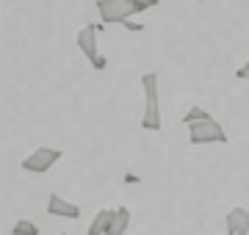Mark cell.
I'll list each match as a JSON object with an SVG mask.
<instances>
[{"label": "cell", "mask_w": 249, "mask_h": 235, "mask_svg": "<svg viewBox=\"0 0 249 235\" xmlns=\"http://www.w3.org/2000/svg\"><path fill=\"white\" fill-rule=\"evenodd\" d=\"M235 78H238V81H247V83H249V61L241 67L238 72H235Z\"/></svg>", "instance_id": "5bb4252c"}, {"label": "cell", "mask_w": 249, "mask_h": 235, "mask_svg": "<svg viewBox=\"0 0 249 235\" xmlns=\"http://www.w3.org/2000/svg\"><path fill=\"white\" fill-rule=\"evenodd\" d=\"M47 213L55 218H78L80 216V208L70 199H64L61 194H55L50 191V197H47Z\"/></svg>", "instance_id": "8992f818"}, {"label": "cell", "mask_w": 249, "mask_h": 235, "mask_svg": "<svg viewBox=\"0 0 249 235\" xmlns=\"http://www.w3.org/2000/svg\"><path fill=\"white\" fill-rule=\"evenodd\" d=\"M61 150H55V147H36L34 152L28 155V158H22V169L25 172H34V174H45V172H50L55 163L61 161Z\"/></svg>", "instance_id": "277c9868"}, {"label": "cell", "mask_w": 249, "mask_h": 235, "mask_svg": "<svg viewBox=\"0 0 249 235\" xmlns=\"http://www.w3.org/2000/svg\"><path fill=\"white\" fill-rule=\"evenodd\" d=\"M91 67H94L97 72H103V69H106V67H108V58H106V55H97V58L91 61Z\"/></svg>", "instance_id": "4fadbf2b"}, {"label": "cell", "mask_w": 249, "mask_h": 235, "mask_svg": "<svg viewBox=\"0 0 249 235\" xmlns=\"http://www.w3.org/2000/svg\"><path fill=\"white\" fill-rule=\"evenodd\" d=\"M127 227H130V210L124 208H116L114 216H111V224H108V233L106 235H124L127 233Z\"/></svg>", "instance_id": "ba28073f"}, {"label": "cell", "mask_w": 249, "mask_h": 235, "mask_svg": "<svg viewBox=\"0 0 249 235\" xmlns=\"http://www.w3.org/2000/svg\"><path fill=\"white\" fill-rule=\"evenodd\" d=\"M124 28H127L130 34H142V31H144V22H133V19H127V22H124Z\"/></svg>", "instance_id": "7c38bea8"}, {"label": "cell", "mask_w": 249, "mask_h": 235, "mask_svg": "<svg viewBox=\"0 0 249 235\" xmlns=\"http://www.w3.org/2000/svg\"><path fill=\"white\" fill-rule=\"evenodd\" d=\"M224 227H227V235H249V210L247 208L227 210Z\"/></svg>", "instance_id": "52a82bcc"}, {"label": "cell", "mask_w": 249, "mask_h": 235, "mask_svg": "<svg viewBox=\"0 0 249 235\" xmlns=\"http://www.w3.org/2000/svg\"><path fill=\"white\" fill-rule=\"evenodd\" d=\"M188 127V141L194 147H202V144H227V133L224 127L216 122L213 117L211 119H199V122H191Z\"/></svg>", "instance_id": "3957f363"}, {"label": "cell", "mask_w": 249, "mask_h": 235, "mask_svg": "<svg viewBox=\"0 0 249 235\" xmlns=\"http://www.w3.org/2000/svg\"><path fill=\"white\" fill-rule=\"evenodd\" d=\"M11 235H39V227H36L31 218H19V221H14V227H11Z\"/></svg>", "instance_id": "8fae6325"}, {"label": "cell", "mask_w": 249, "mask_h": 235, "mask_svg": "<svg viewBox=\"0 0 249 235\" xmlns=\"http://www.w3.org/2000/svg\"><path fill=\"white\" fill-rule=\"evenodd\" d=\"M160 0H97V14L100 22L106 25H124L127 19H133L142 11L155 9Z\"/></svg>", "instance_id": "6da1fadb"}, {"label": "cell", "mask_w": 249, "mask_h": 235, "mask_svg": "<svg viewBox=\"0 0 249 235\" xmlns=\"http://www.w3.org/2000/svg\"><path fill=\"white\" fill-rule=\"evenodd\" d=\"M213 114L211 111H205L202 105H191V108L183 114V125H191V122H199V119H211Z\"/></svg>", "instance_id": "30bf717a"}, {"label": "cell", "mask_w": 249, "mask_h": 235, "mask_svg": "<svg viewBox=\"0 0 249 235\" xmlns=\"http://www.w3.org/2000/svg\"><path fill=\"white\" fill-rule=\"evenodd\" d=\"M61 235H67V233H61Z\"/></svg>", "instance_id": "9a60e30c"}, {"label": "cell", "mask_w": 249, "mask_h": 235, "mask_svg": "<svg viewBox=\"0 0 249 235\" xmlns=\"http://www.w3.org/2000/svg\"><path fill=\"white\" fill-rule=\"evenodd\" d=\"M111 216H114V210H108V208L97 210V216L91 218L86 235H106L108 233V224H111Z\"/></svg>", "instance_id": "9c48e42d"}, {"label": "cell", "mask_w": 249, "mask_h": 235, "mask_svg": "<svg viewBox=\"0 0 249 235\" xmlns=\"http://www.w3.org/2000/svg\"><path fill=\"white\" fill-rule=\"evenodd\" d=\"M103 28H106V22H97V25H94V22H89V25H86V28L78 34V39H75V42H78V47H80V53L89 58V64L100 55L97 34H103Z\"/></svg>", "instance_id": "5b68a950"}, {"label": "cell", "mask_w": 249, "mask_h": 235, "mask_svg": "<svg viewBox=\"0 0 249 235\" xmlns=\"http://www.w3.org/2000/svg\"><path fill=\"white\" fill-rule=\"evenodd\" d=\"M142 89H144V114H142V130L147 133H160V94H158V75L147 72L142 75Z\"/></svg>", "instance_id": "7a4b0ae2"}]
</instances>
